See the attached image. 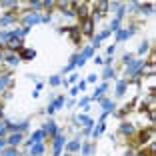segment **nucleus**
Masks as SVG:
<instances>
[{
    "label": "nucleus",
    "instance_id": "nucleus-1",
    "mask_svg": "<svg viewBox=\"0 0 156 156\" xmlns=\"http://www.w3.org/2000/svg\"><path fill=\"white\" fill-rule=\"evenodd\" d=\"M140 68H144V60H138V62H134L132 60L130 64H128V70H126V76H136Z\"/></svg>",
    "mask_w": 156,
    "mask_h": 156
},
{
    "label": "nucleus",
    "instance_id": "nucleus-2",
    "mask_svg": "<svg viewBox=\"0 0 156 156\" xmlns=\"http://www.w3.org/2000/svg\"><path fill=\"white\" fill-rule=\"evenodd\" d=\"M62 144H64V138H62V134H58L56 138H54V156L60 154V148H62Z\"/></svg>",
    "mask_w": 156,
    "mask_h": 156
},
{
    "label": "nucleus",
    "instance_id": "nucleus-3",
    "mask_svg": "<svg viewBox=\"0 0 156 156\" xmlns=\"http://www.w3.org/2000/svg\"><path fill=\"white\" fill-rule=\"evenodd\" d=\"M92 26H94L92 18H84V22H82V32H84V34H92Z\"/></svg>",
    "mask_w": 156,
    "mask_h": 156
},
{
    "label": "nucleus",
    "instance_id": "nucleus-4",
    "mask_svg": "<svg viewBox=\"0 0 156 156\" xmlns=\"http://www.w3.org/2000/svg\"><path fill=\"white\" fill-rule=\"evenodd\" d=\"M42 138H44V130H38V132H34V134H32V138L28 140V144H30V146H32V144H38Z\"/></svg>",
    "mask_w": 156,
    "mask_h": 156
},
{
    "label": "nucleus",
    "instance_id": "nucleus-5",
    "mask_svg": "<svg viewBox=\"0 0 156 156\" xmlns=\"http://www.w3.org/2000/svg\"><path fill=\"white\" fill-rule=\"evenodd\" d=\"M76 120H78V122H82L86 128H92V124H94L90 118H88V116H84V114H78V118H76Z\"/></svg>",
    "mask_w": 156,
    "mask_h": 156
},
{
    "label": "nucleus",
    "instance_id": "nucleus-6",
    "mask_svg": "<svg viewBox=\"0 0 156 156\" xmlns=\"http://www.w3.org/2000/svg\"><path fill=\"white\" fill-rule=\"evenodd\" d=\"M30 152H32L34 156H40L42 152H44V146H42L40 142H38V144H32V146H30Z\"/></svg>",
    "mask_w": 156,
    "mask_h": 156
},
{
    "label": "nucleus",
    "instance_id": "nucleus-7",
    "mask_svg": "<svg viewBox=\"0 0 156 156\" xmlns=\"http://www.w3.org/2000/svg\"><path fill=\"white\" fill-rule=\"evenodd\" d=\"M40 20H42V18L38 16V14H34V12H32V14H28V16H26L24 22H26V24H36V22H40Z\"/></svg>",
    "mask_w": 156,
    "mask_h": 156
},
{
    "label": "nucleus",
    "instance_id": "nucleus-8",
    "mask_svg": "<svg viewBox=\"0 0 156 156\" xmlns=\"http://www.w3.org/2000/svg\"><path fill=\"white\" fill-rule=\"evenodd\" d=\"M102 130H104V120H100V124L92 130V136H94V138H98L100 134H102Z\"/></svg>",
    "mask_w": 156,
    "mask_h": 156
},
{
    "label": "nucleus",
    "instance_id": "nucleus-9",
    "mask_svg": "<svg viewBox=\"0 0 156 156\" xmlns=\"http://www.w3.org/2000/svg\"><path fill=\"white\" fill-rule=\"evenodd\" d=\"M132 34H134V30H120L118 32V40H126V38H130Z\"/></svg>",
    "mask_w": 156,
    "mask_h": 156
},
{
    "label": "nucleus",
    "instance_id": "nucleus-10",
    "mask_svg": "<svg viewBox=\"0 0 156 156\" xmlns=\"http://www.w3.org/2000/svg\"><path fill=\"white\" fill-rule=\"evenodd\" d=\"M120 130H122V134H132V132H134V126L128 124V122H124L122 126H120Z\"/></svg>",
    "mask_w": 156,
    "mask_h": 156
},
{
    "label": "nucleus",
    "instance_id": "nucleus-11",
    "mask_svg": "<svg viewBox=\"0 0 156 156\" xmlns=\"http://www.w3.org/2000/svg\"><path fill=\"white\" fill-rule=\"evenodd\" d=\"M102 108H104L106 112H112V110H114V102H112V100H102Z\"/></svg>",
    "mask_w": 156,
    "mask_h": 156
},
{
    "label": "nucleus",
    "instance_id": "nucleus-12",
    "mask_svg": "<svg viewBox=\"0 0 156 156\" xmlns=\"http://www.w3.org/2000/svg\"><path fill=\"white\" fill-rule=\"evenodd\" d=\"M148 138H152V130H146V132H142L140 134V144H144V142H148Z\"/></svg>",
    "mask_w": 156,
    "mask_h": 156
},
{
    "label": "nucleus",
    "instance_id": "nucleus-13",
    "mask_svg": "<svg viewBox=\"0 0 156 156\" xmlns=\"http://www.w3.org/2000/svg\"><path fill=\"white\" fill-rule=\"evenodd\" d=\"M8 46H10L12 50H14V48H22V40H18V38H10Z\"/></svg>",
    "mask_w": 156,
    "mask_h": 156
},
{
    "label": "nucleus",
    "instance_id": "nucleus-14",
    "mask_svg": "<svg viewBox=\"0 0 156 156\" xmlns=\"http://www.w3.org/2000/svg\"><path fill=\"white\" fill-rule=\"evenodd\" d=\"M20 140H22V136H20V132H16V134H12V136L8 138V142L12 144V146H16L18 142H20Z\"/></svg>",
    "mask_w": 156,
    "mask_h": 156
},
{
    "label": "nucleus",
    "instance_id": "nucleus-15",
    "mask_svg": "<svg viewBox=\"0 0 156 156\" xmlns=\"http://www.w3.org/2000/svg\"><path fill=\"white\" fill-rule=\"evenodd\" d=\"M34 56H36L34 50H22V58H26V60H32Z\"/></svg>",
    "mask_w": 156,
    "mask_h": 156
},
{
    "label": "nucleus",
    "instance_id": "nucleus-16",
    "mask_svg": "<svg viewBox=\"0 0 156 156\" xmlns=\"http://www.w3.org/2000/svg\"><path fill=\"white\" fill-rule=\"evenodd\" d=\"M68 30H70V34H72V40H74V42H78V38H80V32H78V28H74V26H70Z\"/></svg>",
    "mask_w": 156,
    "mask_h": 156
},
{
    "label": "nucleus",
    "instance_id": "nucleus-17",
    "mask_svg": "<svg viewBox=\"0 0 156 156\" xmlns=\"http://www.w3.org/2000/svg\"><path fill=\"white\" fill-rule=\"evenodd\" d=\"M124 90H126V80H120L116 86V94H124Z\"/></svg>",
    "mask_w": 156,
    "mask_h": 156
},
{
    "label": "nucleus",
    "instance_id": "nucleus-18",
    "mask_svg": "<svg viewBox=\"0 0 156 156\" xmlns=\"http://www.w3.org/2000/svg\"><path fill=\"white\" fill-rule=\"evenodd\" d=\"M46 132H48V134H54V132H56V126H54V122H48L46 126H44V134H46Z\"/></svg>",
    "mask_w": 156,
    "mask_h": 156
},
{
    "label": "nucleus",
    "instance_id": "nucleus-19",
    "mask_svg": "<svg viewBox=\"0 0 156 156\" xmlns=\"http://www.w3.org/2000/svg\"><path fill=\"white\" fill-rule=\"evenodd\" d=\"M8 80H10V76H8V74H4V76L0 78V90H4V88H6V84H8Z\"/></svg>",
    "mask_w": 156,
    "mask_h": 156
},
{
    "label": "nucleus",
    "instance_id": "nucleus-20",
    "mask_svg": "<svg viewBox=\"0 0 156 156\" xmlns=\"http://www.w3.org/2000/svg\"><path fill=\"white\" fill-rule=\"evenodd\" d=\"M12 20H14V14H8V16L0 18V24H8V22H12Z\"/></svg>",
    "mask_w": 156,
    "mask_h": 156
},
{
    "label": "nucleus",
    "instance_id": "nucleus-21",
    "mask_svg": "<svg viewBox=\"0 0 156 156\" xmlns=\"http://www.w3.org/2000/svg\"><path fill=\"white\" fill-rule=\"evenodd\" d=\"M104 90H106V84H102V86H100L98 90H96V92H94V94H92V98H100V94H102V92H104Z\"/></svg>",
    "mask_w": 156,
    "mask_h": 156
},
{
    "label": "nucleus",
    "instance_id": "nucleus-22",
    "mask_svg": "<svg viewBox=\"0 0 156 156\" xmlns=\"http://www.w3.org/2000/svg\"><path fill=\"white\" fill-rule=\"evenodd\" d=\"M112 76H114V70H112L110 66H106V68H104V78H112Z\"/></svg>",
    "mask_w": 156,
    "mask_h": 156
},
{
    "label": "nucleus",
    "instance_id": "nucleus-23",
    "mask_svg": "<svg viewBox=\"0 0 156 156\" xmlns=\"http://www.w3.org/2000/svg\"><path fill=\"white\" fill-rule=\"evenodd\" d=\"M92 52H94V48H86V50L82 52V54H80V56H82L84 60H86V58H90V56H92Z\"/></svg>",
    "mask_w": 156,
    "mask_h": 156
},
{
    "label": "nucleus",
    "instance_id": "nucleus-24",
    "mask_svg": "<svg viewBox=\"0 0 156 156\" xmlns=\"http://www.w3.org/2000/svg\"><path fill=\"white\" fill-rule=\"evenodd\" d=\"M106 8H108V2H100V4H98V12H100V14H104Z\"/></svg>",
    "mask_w": 156,
    "mask_h": 156
},
{
    "label": "nucleus",
    "instance_id": "nucleus-25",
    "mask_svg": "<svg viewBox=\"0 0 156 156\" xmlns=\"http://www.w3.org/2000/svg\"><path fill=\"white\" fill-rule=\"evenodd\" d=\"M78 148H80V142H70V144H68V150H70V152L78 150Z\"/></svg>",
    "mask_w": 156,
    "mask_h": 156
},
{
    "label": "nucleus",
    "instance_id": "nucleus-26",
    "mask_svg": "<svg viewBox=\"0 0 156 156\" xmlns=\"http://www.w3.org/2000/svg\"><path fill=\"white\" fill-rule=\"evenodd\" d=\"M4 156H18L16 148H8V150H6V152H4Z\"/></svg>",
    "mask_w": 156,
    "mask_h": 156
},
{
    "label": "nucleus",
    "instance_id": "nucleus-27",
    "mask_svg": "<svg viewBox=\"0 0 156 156\" xmlns=\"http://www.w3.org/2000/svg\"><path fill=\"white\" fill-rule=\"evenodd\" d=\"M6 60H8L10 64H18V58H16V56H14V54H10V56H8V58H6Z\"/></svg>",
    "mask_w": 156,
    "mask_h": 156
},
{
    "label": "nucleus",
    "instance_id": "nucleus-28",
    "mask_svg": "<svg viewBox=\"0 0 156 156\" xmlns=\"http://www.w3.org/2000/svg\"><path fill=\"white\" fill-rule=\"evenodd\" d=\"M146 50H148V42H142V46L138 48V52H140V54H144Z\"/></svg>",
    "mask_w": 156,
    "mask_h": 156
},
{
    "label": "nucleus",
    "instance_id": "nucleus-29",
    "mask_svg": "<svg viewBox=\"0 0 156 156\" xmlns=\"http://www.w3.org/2000/svg\"><path fill=\"white\" fill-rule=\"evenodd\" d=\"M118 24H120V20H112V24H110V30H118Z\"/></svg>",
    "mask_w": 156,
    "mask_h": 156
},
{
    "label": "nucleus",
    "instance_id": "nucleus-30",
    "mask_svg": "<svg viewBox=\"0 0 156 156\" xmlns=\"http://www.w3.org/2000/svg\"><path fill=\"white\" fill-rule=\"evenodd\" d=\"M50 84H54V86L60 84V78H58V76H52V78H50Z\"/></svg>",
    "mask_w": 156,
    "mask_h": 156
},
{
    "label": "nucleus",
    "instance_id": "nucleus-31",
    "mask_svg": "<svg viewBox=\"0 0 156 156\" xmlns=\"http://www.w3.org/2000/svg\"><path fill=\"white\" fill-rule=\"evenodd\" d=\"M124 62L130 64V62H132V54H126V56H124Z\"/></svg>",
    "mask_w": 156,
    "mask_h": 156
},
{
    "label": "nucleus",
    "instance_id": "nucleus-32",
    "mask_svg": "<svg viewBox=\"0 0 156 156\" xmlns=\"http://www.w3.org/2000/svg\"><path fill=\"white\" fill-rule=\"evenodd\" d=\"M90 152H92V146H84V154L88 156V154H90Z\"/></svg>",
    "mask_w": 156,
    "mask_h": 156
},
{
    "label": "nucleus",
    "instance_id": "nucleus-33",
    "mask_svg": "<svg viewBox=\"0 0 156 156\" xmlns=\"http://www.w3.org/2000/svg\"><path fill=\"white\" fill-rule=\"evenodd\" d=\"M76 88H78V90H84V88H86V82H80L78 86H76Z\"/></svg>",
    "mask_w": 156,
    "mask_h": 156
},
{
    "label": "nucleus",
    "instance_id": "nucleus-34",
    "mask_svg": "<svg viewBox=\"0 0 156 156\" xmlns=\"http://www.w3.org/2000/svg\"><path fill=\"white\" fill-rule=\"evenodd\" d=\"M88 100H90V98H82V100H80V106H86V104H88Z\"/></svg>",
    "mask_w": 156,
    "mask_h": 156
},
{
    "label": "nucleus",
    "instance_id": "nucleus-35",
    "mask_svg": "<svg viewBox=\"0 0 156 156\" xmlns=\"http://www.w3.org/2000/svg\"><path fill=\"white\" fill-rule=\"evenodd\" d=\"M6 128H8V126H0V136H2V134L6 132Z\"/></svg>",
    "mask_w": 156,
    "mask_h": 156
},
{
    "label": "nucleus",
    "instance_id": "nucleus-36",
    "mask_svg": "<svg viewBox=\"0 0 156 156\" xmlns=\"http://www.w3.org/2000/svg\"><path fill=\"white\" fill-rule=\"evenodd\" d=\"M2 146H4V140H2V138H0V148H2Z\"/></svg>",
    "mask_w": 156,
    "mask_h": 156
},
{
    "label": "nucleus",
    "instance_id": "nucleus-37",
    "mask_svg": "<svg viewBox=\"0 0 156 156\" xmlns=\"http://www.w3.org/2000/svg\"><path fill=\"white\" fill-rule=\"evenodd\" d=\"M0 60H2V52H0Z\"/></svg>",
    "mask_w": 156,
    "mask_h": 156
}]
</instances>
